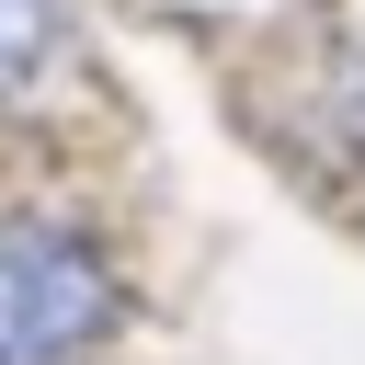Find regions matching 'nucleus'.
<instances>
[{"label":"nucleus","instance_id":"f257e3e1","mask_svg":"<svg viewBox=\"0 0 365 365\" xmlns=\"http://www.w3.org/2000/svg\"><path fill=\"white\" fill-rule=\"evenodd\" d=\"M114 331V274L68 228H0V365H68Z\"/></svg>","mask_w":365,"mask_h":365},{"label":"nucleus","instance_id":"f03ea898","mask_svg":"<svg viewBox=\"0 0 365 365\" xmlns=\"http://www.w3.org/2000/svg\"><path fill=\"white\" fill-rule=\"evenodd\" d=\"M46 57H57V0H0V103L34 91Z\"/></svg>","mask_w":365,"mask_h":365}]
</instances>
